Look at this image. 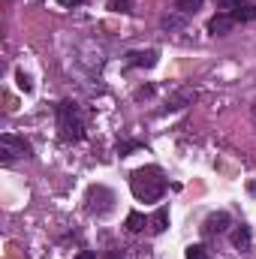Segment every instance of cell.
I'll list each match as a JSON object with an SVG mask.
<instances>
[{
  "label": "cell",
  "mask_w": 256,
  "mask_h": 259,
  "mask_svg": "<svg viewBox=\"0 0 256 259\" xmlns=\"http://www.w3.org/2000/svg\"><path fill=\"white\" fill-rule=\"evenodd\" d=\"M250 241H253V238H250V226H244V223L235 226V232H232V244H235L238 250H247Z\"/></svg>",
  "instance_id": "9c48e42d"
},
{
  "label": "cell",
  "mask_w": 256,
  "mask_h": 259,
  "mask_svg": "<svg viewBox=\"0 0 256 259\" xmlns=\"http://www.w3.org/2000/svg\"><path fill=\"white\" fill-rule=\"evenodd\" d=\"M30 154H33V148H30V142H24L21 136H15V133H3V136H0V160H3V163H12V160L30 157Z\"/></svg>",
  "instance_id": "3957f363"
},
{
  "label": "cell",
  "mask_w": 256,
  "mask_h": 259,
  "mask_svg": "<svg viewBox=\"0 0 256 259\" xmlns=\"http://www.w3.org/2000/svg\"><path fill=\"white\" fill-rule=\"evenodd\" d=\"M229 226H232V217H229L226 211H217V214L205 217V223H202V232H205V235H220V232H226Z\"/></svg>",
  "instance_id": "277c9868"
},
{
  "label": "cell",
  "mask_w": 256,
  "mask_h": 259,
  "mask_svg": "<svg viewBox=\"0 0 256 259\" xmlns=\"http://www.w3.org/2000/svg\"><path fill=\"white\" fill-rule=\"evenodd\" d=\"M55 115H58V136H61V142L75 145V142L84 139V121H81V112H78L75 103H69V100L58 103Z\"/></svg>",
  "instance_id": "7a4b0ae2"
},
{
  "label": "cell",
  "mask_w": 256,
  "mask_h": 259,
  "mask_svg": "<svg viewBox=\"0 0 256 259\" xmlns=\"http://www.w3.org/2000/svg\"><path fill=\"white\" fill-rule=\"evenodd\" d=\"M151 94H154V88H142V91H139V94H136V97H139V100H142V97H151Z\"/></svg>",
  "instance_id": "d6986e66"
},
{
  "label": "cell",
  "mask_w": 256,
  "mask_h": 259,
  "mask_svg": "<svg viewBox=\"0 0 256 259\" xmlns=\"http://www.w3.org/2000/svg\"><path fill=\"white\" fill-rule=\"evenodd\" d=\"M75 259H97L94 250H81V253H75Z\"/></svg>",
  "instance_id": "ac0fdd59"
},
{
  "label": "cell",
  "mask_w": 256,
  "mask_h": 259,
  "mask_svg": "<svg viewBox=\"0 0 256 259\" xmlns=\"http://www.w3.org/2000/svg\"><path fill=\"white\" fill-rule=\"evenodd\" d=\"M199 6H202V0H178V9H181L184 15H187V12H196Z\"/></svg>",
  "instance_id": "5bb4252c"
},
{
  "label": "cell",
  "mask_w": 256,
  "mask_h": 259,
  "mask_svg": "<svg viewBox=\"0 0 256 259\" xmlns=\"http://www.w3.org/2000/svg\"><path fill=\"white\" fill-rule=\"evenodd\" d=\"M81 3H84V0H58V6H69V9H72V6H81Z\"/></svg>",
  "instance_id": "e0dca14e"
},
{
  "label": "cell",
  "mask_w": 256,
  "mask_h": 259,
  "mask_svg": "<svg viewBox=\"0 0 256 259\" xmlns=\"http://www.w3.org/2000/svg\"><path fill=\"white\" fill-rule=\"evenodd\" d=\"M235 24H238V21H235L229 12H217V15L208 21V33H211V36H226Z\"/></svg>",
  "instance_id": "5b68a950"
},
{
  "label": "cell",
  "mask_w": 256,
  "mask_h": 259,
  "mask_svg": "<svg viewBox=\"0 0 256 259\" xmlns=\"http://www.w3.org/2000/svg\"><path fill=\"white\" fill-rule=\"evenodd\" d=\"M187 259H211V250L205 244H190L187 247Z\"/></svg>",
  "instance_id": "7c38bea8"
},
{
  "label": "cell",
  "mask_w": 256,
  "mask_h": 259,
  "mask_svg": "<svg viewBox=\"0 0 256 259\" xmlns=\"http://www.w3.org/2000/svg\"><path fill=\"white\" fill-rule=\"evenodd\" d=\"M229 15H232L235 21H253L256 18V6L253 3H244V6H238L235 12H229Z\"/></svg>",
  "instance_id": "30bf717a"
},
{
  "label": "cell",
  "mask_w": 256,
  "mask_h": 259,
  "mask_svg": "<svg viewBox=\"0 0 256 259\" xmlns=\"http://www.w3.org/2000/svg\"><path fill=\"white\" fill-rule=\"evenodd\" d=\"M145 226H148L145 214H139V211H130V214H127V229H130V232H142Z\"/></svg>",
  "instance_id": "8fae6325"
},
{
  "label": "cell",
  "mask_w": 256,
  "mask_h": 259,
  "mask_svg": "<svg viewBox=\"0 0 256 259\" xmlns=\"http://www.w3.org/2000/svg\"><path fill=\"white\" fill-rule=\"evenodd\" d=\"M154 64H157V52L154 49H148V52H130L127 55V66H145V69H151Z\"/></svg>",
  "instance_id": "8992f818"
},
{
  "label": "cell",
  "mask_w": 256,
  "mask_h": 259,
  "mask_svg": "<svg viewBox=\"0 0 256 259\" xmlns=\"http://www.w3.org/2000/svg\"><path fill=\"white\" fill-rule=\"evenodd\" d=\"M136 148H142V142H124V145H118V154L127 157V151H136Z\"/></svg>",
  "instance_id": "9a60e30c"
},
{
  "label": "cell",
  "mask_w": 256,
  "mask_h": 259,
  "mask_svg": "<svg viewBox=\"0 0 256 259\" xmlns=\"http://www.w3.org/2000/svg\"><path fill=\"white\" fill-rule=\"evenodd\" d=\"M244 3H250V0H217L220 12H235V9H238V6H244Z\"/></svg>",
  "instance_id": "4fadbf2b"
},
{
  "label": "cell",
  "mask_w": 256,
  "mask_h": 259,
  "mask_svg": "<svg viewBox=\"0 0 256 259\" xmlns=\"http://www.w3.org/2000/svg\"><path fill=\"white\" fill-rule=\"evenodd\" d=\"M18 88H21V91H30V88H33V84H30V78H27L24 72H18Z\"/></svg>",
  "instance_id": "2e32d148"
},
{
  "label": "cell",
  "mask_w": 256,
  "mask_h": 259,
  "mask_svg": "<svg viewBox=\"0 0 256 259\" xmlns=\"http://www.w3.org/2000/svg\"><path fill=\"white\" fill-rule=\"evenodd\" d=\"M166 175L160 166H145V169H136L130 175V190L139 202H160L166 193Z\"/></svg>",
  "instance_id": "6da1fadb"
},
{
  "label": "cell",
  "mask_w": 256,
  "mask_h": 259,
  "mask_svg": "<svg viewBox=\"0 0 256 259\" xmlns=\"http://www.w3.org/2000/svg\"><path fill=\"white\" fill-rule=\"evenodd\" d=\"M148 226H151V232H154V235L166 232V226H169V208H166V205H163V208H157V211H154V217L148 220Z\"/></svg>",
  "instance_id": "ba28073f"
},
{
  "label": "cell",
  "mask_w": 256,
  "mask_h": 259,
  "mask_svg": "<svg viewBox=\"0 0 256 259\" xmlns=\"http://www.w3.org/2000/svg\"><path fill=\"white\" fill-rule=\"evenodd\" d=\"M193 100H196V94H193L190 88H181L178 94H172V97H169V106H166V112H178V109L190 106Z\"/></svg>",
  "instance_id": "52a82bcc"
}]
</instances>
